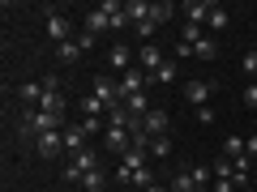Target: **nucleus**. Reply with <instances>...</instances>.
<instances>
[{
    "label": "nucleus",
    "instance_id": "nucleus-1",
    "mask_svg": "<svg viewBox=\"0 0 257 192\" xmlns=\"http://www.w3.org/2000/svg\"><path fill=\"white\" fill-rule=\"evenodd\" d=\"M219 90V82H206V77H193V82H184V98L193 102V111L197 107H210V94Z\"/></svg>",
    "mask_w": 257,
    "mask_h": 192
},
{
    "label": "nucleus",
    "instance_id": "nucleus-2",
    "mask_svg": "<svg viewBox=\"0 0 257 192\" xmlns=\"http://www.w3.org/2000/svg\"><path fill=\"white\" fill-rule=\"evenodd\" d=\"M163 64H167L163 47H155V43H142V47H138V68H146L150 77H155L159 68H163Z\"/></svg>",
    "mask_w": 257,
    "mask_h": 192
},
{
    "label": "nucleus",
    "instance_id": "nucleus-3",
    "mask_svg": "<svg viewBox=\"0 0 257 192\" xmlns=\"http://www.w3.org/2000/svg\"><path fill=\"white\" fill-rule=\"evenodd\" d=\"M90 94L103 102V107H116L120 102V86L111 82V77H90Z\"/></svg>",
    "mask_w": 257,
    "mask_h": 192
},
{
    "label": "nucleus",
    "instance_id": "nucleus-4",
    "mask_svg": "<svg viewBox=\"0 0 257 192\" xmlns=\"http://www.w3.org/2000/svg\"><path fill=\"white\" fill-rule=\"evenodd\" d=\"M180 13H184V22H193V26H206L210 13H214V4H210V0H184Z\"/></svg>",
    "mask_w": 257,
    "mask_h": 192
},
{
    "label": "nucleus",
    "instance_id": "nucleus-5",
    "mask_svg": "<svg viewBox=\"0 0 257 192\" xmlns=\"http://www.w3.org/2000/svg\"><path fill=\"white\" fill-rule=\"evenodd\" d=\"M142 124H146L150 141H155V137H167V128H172V120H167V111H163V107H150L146 116H142Z\"/></svg>",
    "mask_w": 257,
    "mask_h": 192
},
{
    "label": "nucleus",
    "instance_id": "nucleus-6",
    "mask_svg": "<svg viewBox=\"0 0 257 192\" xmlns=\"http://www.w3.org/2000/svg\"><path fill=\"white\" fill-rule=\"evenodd\" d=\"M107 64H111V73L124 77L128 68H138V56L128 52V47H111V52H107Z\"/></svg>",
    "mask_w": 257,
    "mask_h": 192
},
{
    "label": "nucleus",
    "instance_id": "nucleus-7",
    "mask_svg": "<svg viewBox=\"0 0 257 192\" xmlns=\"http://www.w3.org/2000/svg\"><path fill=\"white\" fill-rule=\"evenodd\" d=\"M69 30H73V22L64 18V13H52V18H47V38H52L56 47L69 43Z\"/></svg>",
    "mask_w": 257,
    "mask_h": 192
},
{
    "label": "nucleus",
    "instance_id": "nucleus-8",
    "mask_svg": "<svg viewBox=\"0 0 257 192\" xmlns=\"http://www.w3.org/2000/svg\"><path fill=\"white\" fill-rule=\"evenodd\" d=\"M60 137H64V154H82V150H86V141H90L82 124H69V128L60 132Z\"/></svg>",
    "mask_w": 257,
    "mask_h": 192
},
{
    "label": "nucleus",
    "instance_id": "nucleus-9",
    "mask_svg": "<svg viewBox=\"0 0 257 192\" xmlns=\"http://www.w3.org/2000/svg\"><path fill=\"white\" fill-rule=\"evenodd\" d=\"M35 150H39L43 158H60V154H64V137H60V132H43V137L35 141Z\"/></svg>",
    "mask_w": 257,
    "mask_h": 192
},
{
    "label": "nucleus",
    "instance_id": "nucleus-10",
    "mask_svg": "<svg viewBox=\"0 0 257 192\" xmlns=\"http://www.w3.org/2000/svg\"><path fill=\"white\" fill-rule=\"evenodd\" d=\"M103 141H107V150H120V154H128V150H133L128 128H107V132H103Z\"/></svg>",
    "mask_w": 257,
    "mask_h": 192
},
{
    "label": "nucleus",
    "instance_id": "nucleus-11",
    "mask_svg": "<svg viewBox=\"0 0 257 192\" xmlns=\"http://www.w3.org/2000/svg\"><path fill=\"white\" fill-rule=\"evenodd\" d=\"M189 175H193V184H197V192L214 188V166H210V162H193V166H189Z\"/></svg>",
    "mask_w": 257,
    "mask_h": 192
},
{
    "label": "nucleus",
    "instance_id": "nucleus-12",
    "mask_svg": "<svg viewBox=\"0 0 257 192\" xmlns=\"http://www.w3.org/2000/svg\"><path fill=\"white\" fill-rule=\"evenodd\" d=\"M18 98H22V107H39V102H43V86H39V82H22L18 86Z\"/></svg>",
    "mask_w": 257,
    "mask_h": 192
},
{
    "label": "nucleus",
    "instance_id": "nucleus-13",
    "mask_svg": "<svg viewBox=\"0 0 257 192\" xmlns=\"http://www.w3.org/2000/svg\"><path fill=\"white\" fill-rule=\"evenodd\" d=\"M86 30H90V34H103V30H111V18H107V9H90L86 13Z\"/></svg>",
    "mask_w": 257,
    "mask_h": 192
},
{
    "label": "nucleus",
    "instance_id": "nucleus-14",
    "mask_svg": "<svg viewBox=\"0 0 257 192\" xmlns=\"http://www.w3.org/2000/svg\"><path fill=\"white\" fill-rule=\"evenodd\" d=\"M82 47H77V38H69V43H60V47H56V60H60V64H77V60H82Z\"/></svg>",
    "mask_w": 257,
    "mask_h": 192
},
{
    "label": "nucleus",
    "instance_id": "nucleus-15",
    "mask_svg": "<svg viewBox=\"0 0 257 192\" xmlns=\"http://www.w3.org/2000/svg\"><path fill=\"white\" fill-rule=\"evenodd\" d=\"M193 56H197V60H219V38H214V34H206L202 43L193 47Z\"/></svg>",
    "mask_w": 257,
    "mask_h": 192
},
{
    "label": "nucleus",
    "instance_id": "nucleus-16",
    "mask_svg": "<svg viewBox=\"0 0 257 192\" xmlns=\"http://www.w3.org/2000/svg\"><path fill=\"white\" fill-rule=\"evenodd\" d=\"M223 158H231V162H236V158H244V137H240V132L223 137Z\"/></svg>",
    "mask_w": 257,
    "mask_h": 192
},
{
    "label": "nucleus",
    "instance_id": "nucleus-17",
    "mask_svg": "<svg viewBox=\"0 0 257 192\" xmlns=\"http://www.w3.org/2000/svg\"><path fill=\"white\" fill-rule=\"evenodd\" d=\"M77 107H82V116H86V120H99V116H107V107H103V102L94 98V94H82V102H77Z\"/></svg>",
    "mask_w": 257,
    "mask_h": 192
},
{
    "label": "nucleus",
    "instance_id": "nucleus-18",
    "mask_svg": "<svg viewBox=\"0 0 257 192\" xmlns=\"http://www.w3.org/2000/svg\"><path fill=\"white\" fill-rule=\"evenodd\" d=\"M73 166L82 175H90V171H99V154H94V150H82V154H73Z\"/></svg>",
    "mask_w": 257,
    "mask_h": 192
},
{
    "label": "nucleus",
    "instance_id": "nucleus-19",
    "mask_svg": "<svg viewBox=\"0 0 257 192\" xmlns=\"http://www.w3.org/2000/svg\"><path fill=\"white\" fill-rule=\"evenodd\" d=\"M227 9L223 4H214V13H210V22H206V34H219V30H227Z\"/></svg>",
    "mask_w": 257,
    "mask_h": 192
},
{
    "label": "nucleus",
    "instance_id": "nucleus-20",
    "mask_svg": "<svg viewBox=\"0 0 257 192\" xmlns=\"http://www.w3.org/2000/svg\"><path fill=\"white\" fill-rule=\"evenodd\" d=\"M206 38V26H193V22H184L180 26V43H189V47H197Z\"/></svg>",
    "mask_w": 257,
    "mask_h": 192
},
{
    "label": "nucleus",
    "instance_id": "nucleus-21",
    "mask_svg": "<svg viewBox=\"0 0 257 192\" xmlns=\"http://www.w3.org/2000/svg\"><path fill=\"white\" fill-rule=\"evenodd\" d=\"M107 188V175H103V166L99 171H90V175H82V192H103Z\"/></svg>",
    "mask_w": 257,
    "mask_h": 192
},
{
    "label": "nucleus",
    "instance_id": "nucleus-22",
    "mask_svg": "<svg viewBox=\"0 0 257 192\" xmlns=\"http://www.w3.org/2000/svg\"><path fill=\"white\" fill-rule=\"evenodd\" d=\"M172 13H176V4H167V0H159V4H150V22H155V26H163V22H172Z\"/></svg>",
    "mask_w": 257,
    "mask_h": 192
},
{
    "label": "nucleus",
    "instance_id": "nucleus-23",
    "mask_svg": "<svg viewBox=\"0 0 257 192\" xmlns=\"http://www.w3.org/2000/svg\"><path fill=\"white\" fill-rule=\"evenodd\" d=\"M124 111H128V116H146V111H150V102H146V90H142V94H133V98H124Z\"/></svg>",
    "mask_w": 257,
    "mask_h": 192
},
{
    "label": "nucleus",
    "instance_id": "nucleus-24",
    "mask_svg": "<svg viewBox=\"0 0 257 192\" xmlns=\"http://www.w3.org/2000/svg\"><path fill=\"white\" fill-rule=\"evenodd\" d=\"M64 94H43V102H39V111H52V116H64Z\"/></svg>",
    "mask_w": 257,
    "mask_h": 192
},
{
    "label": "nucleus",
    "instance_id": "nucleus-25",
    "mask_svg": "<svg viewBox=\"0 0 257 192\" xmlns=\"http://www.w3.org/2000/svg\"><path fill=\"white\" fill-rule=\"evenodd\" d=\"M240 68H244L248 82H257V47H248V52L240 56Z\"/></svg>",
    "mask_w": 257,
    "mask_h": 192
},
{
    "label": "nucleus",
    "instance_id": "nucleus-26",
    "mask_svg": "<svg viewBox=\"0 0 257 192\" xmlns=\"http://www.w3.org/2000/svg\"><path fill=\"white\" fill-rule=\"evenodd\" d=\"M167 188H172V192H197V184H193V175H189V171H180L172 184H167Z\"/></svg>",
    "mask_w": 257,
    "mask_h": 192
},
{
    "label": "nucleus",
    "instance_id": "nucleus-27",
    "mask_svg": "<svg viewBox=\"0 0 257 192\" xmlns=\"http://www.w3.org/2000/svg\"><path fill=\"white\" fill-rule=\"evenodd\" d=\"M150 154H155V158H167V154H172V137H155V141H150Z\"/></svg>",
    "mask_w": 257,
    "mask_h": 192
},
{
    "label": "nucleus",
    "instance_id": "nucleus-28",
    "mask_svg": "<svg viewBox=\"0 0 257 192\" xmlns=\"http://www.w3.org/2000/svg\"><path fill=\"white\" fill-rule=\"evenodd\" d=\"M176 73H180V64H176V60H167L163 68L155 73V82H176Z\"/></svg>",
    "mask_w": 257,
    "mask_h": 192
},
{
    "label": "nucleus",
    "instance_id": "nucleus-29",
    "mask_svg": "<svg viewBox=\"0 0 257 192\" xmlns=\"http://www.w3.org/2000/svg\"><path fill=\"white\" fill-rule=\"evenodd\" d=\"M133 30H138V38H142V43H150V38H155V22H138V26H133Z\"/></svg>",
    "mask_w": 257,
    "mask_h": 192
},
{
    "label": "nucleus",
    "instance_id": "nucleus-30",
    "mask_svg": "<svg viewBox=\"0 0 257 192\" xmlns=\"http://www.w3.org/2000/svg\"><path fill=\"white\" fill-rule=\"evenodd\" d=\"M244 107H248V111H257V82H248V86H244Z\"/></svg>",
    "mask_w": 257,
    "mask_h": 192
},
{
    "label": "nucleus",
    "instance_id": "nucleus-31",
    "mask_svg": "<svg viewBox=\"0 0 257 192\" xmlns=\"http://www.w3.org/2000/svg\"><path fill=\"white\" fill-rule=\"evenodd\" d=\"M82 128H86V137H94V132H107V128H103V120H82Z\"/></svg>",
    "mask_w": 257,
    "mask_h": 192
},
{
    "label": "nucleus",
    "instance_id": "nucleus-32",
    "mask_svg": "<svg viewBox=\"0 0 257 192\" xmlns=\"http://www.w3.org/2000/svg\"><path fill=\"white\" fill-rule=\"evenodd\" d=\"M193 116H197V124H214V107H197Z\"/></svg>",
    "mask_w": 257,
    "mask_h": 192
},
{
    "label": "nucleus",
    "instance_id": "nucleus-33",
    "mask_svg": "<svg viewBox=\"0 0 257 192\" xmlns=\"http://www.w3.org/2000/svg\"><path fill=\"white\" fill-rule=\"evenodd\" d=\"M189 56H193V47H189V43H180V38H176V64H180V60H189Z\"/></svg>",
    "mask_w": 257,
    "mask_h": 192
},
{
    "label": "nucleus",
    "instance_id": "nucleus-34",
    "mask_svg": "<svg viewBox=\"0 0 257 192\" xmlns=\"http://www.w3.org/2000/svg\"><path fill=\"white\" fill-rule=\"evenodd\" d=\"M77 47H82V52H86V47H94V34H90V30H82V34H77Z\"/></svg>",
    "mask_w": 257,
    "mask_h": 192
},
{
    "label": "nucleus",
    "instance_id": "nucleus-35",
    "mask_svg": "<svg viewBox=\"0 0 257 192\" xmlns=\"http://www.w3.org/2000/svg\"><path fill=\"white\" fill-rule=\"evenodd\" d=\"M214 192H236V180H214Z\"/></svg>",
    "mask_w": 257,
    "mask_h": 192
},
{
    "label": "nucleus",
    "instance_id": "nucleus-36",
    "mask_svg": "<svg viewBox=\"0 0 257 192\" xmlns=\"http://www.w3.org/2000/svg\"><path fill=\"white\" fill-rule=\"evenodd\" d=\"M244 154H248V158H257V132H253V137L244 141Z\"/></svg>",
    "mask_w": 257,
    "mask_h": 192
},
{
    "label": "nucleus",
    "instance_id": "nucleus-37",
    "mask_svg": "<svg viewBox=\"0 0 257 192\" xmlns=\"http://www.w3.org/2000/svg\"><path fill=\"white\" fill-rule=\"evenodd\" d=\"M146 192H172V188H163V184H155V188H146Z\"/></svg>",
    "mask_w": 257,
    "mask_h": 192
}]
</instances>
